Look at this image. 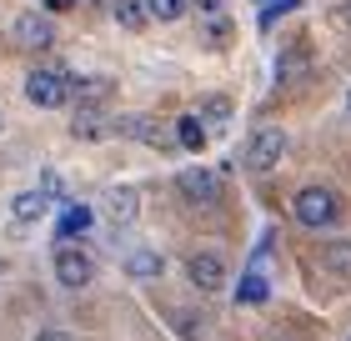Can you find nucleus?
Wrapping results in <instances>:
<instances>
[{"instance_id":"obj_1","label":"nucleus","mask_w":351,"mask_h":341,"mask_svg":"<svg viewBox=\"0 0 351 341\" xmlns=\"http://www.w3.org/2000/svg\"><path fill=\"white\" fill-rule=\"evenodd\" d=\"M337 216H341L337 191H326V186H306V191H296V221H301V226L322 231V226H337Z\"/></svg>"},{"instance_id":"obj_2","label":"nucleus","mask_w":351,"mask_h":341,"mask_svg":"<svg viewBox=\"0 0 351 341\" xmlns=\"http://www.w3.org/2000/svg\"><path fill=\"white\" fill-rule=\"evenodd\" d=\"M25 101H30V106H45V110L66 106V101H71L66 71H30V75H25Z\"/></svg>"},{"instance_id":"obj_3","label":"nucleus","mask_w":351,"mask_h":341,"mask_svg":"<svg viewBox=\"0 0 351 341\" xmlns=\"http://www.w3.org/2000/svg\"><path fill=\"white\" fill-rule=\"evenodd\" d=\"M51 266H56V281H60V286H71V291H81V286L95 281V261H90L81 246H71V241L56 251V261H51Z\"/></svg>"},{"instance_id":"obj_4","label":"nucleus","mask_w":351,"mask_h":341,"mask_svg":"<svg viewBox=\"0 0 351 341\" xmlns=\"http://www.w3.org/2000/svg\"><path fill=\"white\" fill-rule=\"evenodd\" d=\"M286 145H291V141H286V131L271 126V131H256V136L246 141V156H241V161H246L251 171H271V166H281Z\"/></svg>"},{"instance_id":"obj_5","label":"nucleus","mask_w":351,"mask_h":341,"mask_svg":"<svg viewBox=\"0 0 351 341\" xmlns=\"http://www.w3.org/2000/svg\"><path fill=\"white\" fill-rule=\"evenodd\" d=\"M186 276H191V286H196V291L211 296V291L226 286V261H221L216 251H196V256L186 261Z\"/></svg>"},{"instance_id":"obj_6","label":"nucleus","mask_w":351,"mask_h":341,"mask_svg":"<svg viewBox=\"0 0 351 341\" xmlns=\"http://www.w3.org/2000/svg\"><path fill=\"white\" fill-rule=\"evenodd\" d=\"M110 131L125 136V141H146V145H161V151H166V131L151 116H116V121H110Z\"/></svg>"},{"instance_id":"obj_7","label":"nucleus","mask_w":351,"mask_h":341,"mask_svg":"<svg viewBox=\"0 0 351 341\" xmlns=\"http://www.w3.org/2000/svg\"><path fill=\"white\" fill-rule=\"evenodd\" d=\"M10 30H15V45H25V51H45V45H51V36H56V30L45 25L36 10L15 15V25H10Z\"/></svg>"},{"instance_id":"obj_8","label":"nucleus","mask_w":351,"mask_h":341,"mask_svg":"<svg viewBox=\"0 0 351 341\" xmlns=\"http://www.w3.org/2000/svg\"><path fill=\"white\" fill-rule=\"evenodd\" d=\"M136 211H141V196H136V186H110L106 191V216L125 226V221H136Z\"/></svg>"},{"instance_id":"obj_9","label":"nucleus","mask_w":351,"mask_h":341,"mask_svg":"<svg viewBox=\"0 0 351 341\" xmlns=\"http://www.w3.org/2000/svg\"><path fill=\"white\" fill-rule=\"evenodd\" d=\"M176 181H181V191H186L191 201H216V176H211V171L191 166V171H181V176H176Z\"/></svg>"},{"instance_id":"obj_10","label":"nucleus","mask_w":351,"mask_h":341,"mask_svg":"<svg viewBox=\"0 0 351 341\" xmlns=\"http://www.w3.org/2000/svg\"><path fill=\"white\" fill-rule=\"evenodd\" d=\"M10 211H15V221H45L51 216V196H45V191H21V196L10 201Z\"/></svg>"},{"instance_id":"obj_11","label":"nucleus","mask_w":351,"mask_h":341,"mask_svg":"<svg viewBox=\"0 0 351 341\" xmlns=\"http://www.w3.org/2000/svg\"><path fill=\"white\" fill-rule=\"evenodd\" d=\"M161 271H166L161 251H131L125 256V276H131V281H156Z\"/></svg>"},{"instance_id":"obj_12","label":"nucleus","mask_w":351,"mask_h":341,"mask_svg":"<svg viewBox=\"0 0 351 341\" xmlns=\"http://www.w3.org/2000/svg\"><path fill=\"white\" fill-rule=\"evenodd\" d=\"M90 206H66V211H60V221H56V236L60 241H75V236H86L90 231Z\"/></svg>"},{"instance_id":"obj_13","label":"nucleus","mask_w":351,"mask_h":341,"mask_svg":"<svg viewBox=\"0 0 351 341\" xmlns=\"http://www.w3.org/2000/svg\"><path fill=\"white\" fill-rule=\"evenodd\" d=\"M71 80V75H66ZM106 95H110V80L106 75H86V80H71V101H106Z\"/></svg>"},{"instance_id":"obj_14","label":"nucleus","mask_w":351,"mask_h":341,"mask_svg":"<svg viewBox=\"0 0 351 341\" xmlns=\"http://www.w3.org/2000/svg\"><path fill=\"white\" fill-rule=\"evenodd\" d=\"M71 131L86 136V141H95V136H116V131H110V121H101V110H90V106H81V116L71 121Z\"/></svg>"},{"instance_id":"obj_15","label":"nucleus","mask_w":351,"mask_h":341,"mask_svg":"<svg viewBox=\"0 0 351 341\" xmlns=\"http://www.w3.org/2000/svg\"><path fill=\"white\" fill-rule=\"evenodd\" d=\"M322 266L337 271V276H351V241H326L322 246Z\"/></svg>"},{"instance_id":"obj_16","label":"nucleus","mask_w":351,"mask_h":341,"mask_svg":"<svg viewBox=\"0 0 351 341\" xmlns=\"http://www.w3.org/2000/svg\"><path fill=\"white\" fill-rule=\"evenodd\" d=\"M176 141H181L186 151H201V145H206V121L201 116H181V121H176Z\"/></svg>"},{"instance_id":"obj_17","label":"nucleus","mask_w":351,"mask_h":341,"mask_svg":"<svg viewBox=\"0 0 351 341\" xmlns=\"http://www.w3.org/2000/svg\"><path fill=\"white\" fill-rule=\"evenodd\" d=\"M116 21L125 25V30H141L151 21V10H146V0H116Z\"/></svg>"},{"instance_id":"obj_18","label":"nucleus","mask_w":351,"mask_h":341,"mask_svg":"<svg viewBox=\"0 0 351 341\" xmlns=\"http://www.w3.org/2000/svg\"><path fill=\"white\" fill-rule=\"evenodd\" d=\"M266 291H271V286H266V276H261V271H246V281L236 286V301H246V306H261V301H266Z\"/></svg>"},{"instance_id":"obj_19","label":"nucleus","mask_w":351,"mask_h":341,"mask_svg":"<svg viewBox=\"0 0 351 341\" xmlns=\"http://www.w3.org/2000/svg\"><path fill=\"white\" fill-rule=\"evenodd\" d=\"M191 0H146V10H151V21H181Z\"/></svg>"},{"instance_id":"obj_20","label":"nucleus","mask_w":351,"mask_h":341,"mask_svg":"<svg viewBox=\"0 0 351 341\" xmlns=\"http://www.w3.org/2000/svg\"><path fill=\"white\" fill-rule=\"evenodd\" d=\"M201 116H206V126H226L231 121V101L226 95H211V101L201 106Z\"/></svg>"},{"instance_id":"obj_21","label":"nucleus","mask_w":351,"mask_h":341,"mask_svg":"<svg viewBox=\"0 0 351 341\" xmlns=\"http://www.w3.org/2000/svg\"><path fill=\"white\" fill-rule=\"evenodd\" d=\"M201 30H206V40H211V45H226V36H231V25H226V15H206V21H201Z\"/></svg>"},{"instance_id":"obj_22","label":"nucleus","mask_w":351,"mask_h":341,"mask_svg":"<svg viewBox=\"0 0 351 341\" xmlns=\"http://www.w3.org/2000/svg\"><path fill=\"white\" fill-rule=\"evenodd\" d=\"M296 71H306V56H301V51H286V56L276 60V75H281V80H296Z\"/></svg>"},{"instance_id":"obj_23","label":"nucleus","mask_w":351,"mask_h":341,"mask_svg":"<svg viewBox=\"0 0 351 341\" xmlns=\"http://www.w3.org/2000/svg\"><path fill=\"white\" fill-rule=\"evenodd\" d=\"M40 191L56 201V196H60V176H56V171H45V176H40Z\"/></svg>"},{"instance_id":"obj_24","label":"nucleus","mask_w":351,"mask_h":341,"mask_svg":"<svg viewBox=\"0 0 351 341\" xmlns=\"http://www.w3.org/2000/svg\"><path fill=\"white\" fill-rule=\"evenodd\" d=\"M191 5H196L201 15H211V10H221V5H226V0H191Z\"/></svg>"},{"instance_id":"obj_25","label":"nucleus","mask_w":351,"mask_h":341,"mask_svg":"<svg viewBox=\"0 0 351 341\" xmlns=\"http://www.w3.org/2000/svg\"><path fill=\"white\" fill-rule=\"evenodd\" d=\"M337 25H346V30H351V0H346V5H337Z\"/></svg>"},{"instance_id":"obj_26","label":"nucleus","mask_w":351,"mask_h":341,"mask_svg":"<svg viewBox=\"0 0 351 341\" xmlns=\"http://www.w3.org/2000/svg\"><path fill=\"white\" fill-rule=\"evenodd\" d=\"M40 5H45V10H71L75 0H40Z\"/></svg>"},{"instance_id":"obj_27","label":"nucleus","mask_w":351,"mask_h":341,"mask_svg":"<svg viewBox=\"0 0 351 341\" xmlns=\"http://www.w3.org/2000/svg\"><path fill=\"white\" fill-rule=\"evenodd\" d=\"M36 341H71V336H66V331H40Z\"/></svg>"},{"instance_id":"obj_28","label":"nucleus","mask_w":351,"mask_h":341,"mask_svg":"<svg viewBox=\"0 0 351 341\" xmlns=\"http://www.w3.org/2000/svg\"><path fill=\"white\" fill-rule=\"evenodd\" d=\"M346 110H351V91H346Z\"/></svg>"},{"instance_id":"obj_29","label":"nucleus","mask_w":351,"mask_h":341,"mask_svg":"<svg viewBox=\"0 0 351 341\" xmlns=\"http://www.w3.org/2000/svg\"><path fill=\"white\" fill-rule=\"evenodd\" d=\"M346 341H351V336H346Z\"/></svg>"}]
</instances>
